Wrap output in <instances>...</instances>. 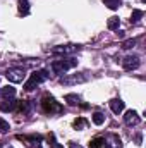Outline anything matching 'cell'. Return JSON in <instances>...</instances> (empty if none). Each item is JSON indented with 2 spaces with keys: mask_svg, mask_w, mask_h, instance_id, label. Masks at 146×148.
<instances>
[{
  "mask_svg": "<svg viewBox=\"0 0 146 148\" xmlns=\"http://www.w3.org/2000/svg\"><path fill=\"white\" fill-rule=\"evenodd\" d=\"M84 81H88V76H86L84 73L71 74V76H64V77H60V84H65V86L77 84V83H84Z\"/></svg>",
  "mask_w": 146,
  "mask_h": 148,
  "instance_id": "5",
  "label": "cell"
},
{
  "mask_svg": "<svg viewBox=\"0 0 146 148\" xmlns=\"http://www.w3.org/2000/svg\"><path fill=\"white\" fill-rule=\"evenodd\" d=\"M46 79H48V71H45V69H41V71H35V73L29 76V81L24 84V90H26V91H31V90H35L36 84L43 83V81H46Z\"/></svg>",
  "mask_w": 146,
  "mask_h": 148,
  "instance_id": "2",
  "label": "cell"
},
{
  "mask_svg": "<svg viewBox=\"0 0 146 148\" xmlns=\"http://www.w3.org/2000/svg\"><path fill=\"white\" fill-rule=\"evenodd\" d=\"M16 109H17V112H28L29 110V103L26 100H19V102H16Z\"/></svg>",
  "mask_w": 146,
  "mask_h": 148,
  "instance_id": "14",
  "label": "cell"
},
{
  "mask_svg": "<svg viewBox=\"0 0 146 148\" xmlns=\"http://www.w3.org/2000/svg\"><path fill=\"white\" fill-rule=\"evenodd\" d=\"M119 24H120V19H119V17H110L108 19V28L110 29H117Z\"/></svg>",
  "mask_w": 146,
  "mask_h": 148,
  "instance_id": "16",
  "label": "cell"
},
{
  "mask_svg": "<svg viewBox=\"0 0 146 148\" xmlns=\"http://www.w3.org/2000/svg\"><path fill=\"white\" fill-rule=\"evenodd\" d=\"M139 17H143V10H134V12H132L131 21H132V23H136V21H139Z\"/></svg>",
  "mask_w": 146,
  "mask_h": 148,
  "instance_id": "20",
  "label": "cell"
},
{
  "mask_svg": "<svg viewBox=\"0 0 146 148\" xmlns=\"http://www.w3.org/2000/svg\"><path fill=\"white\" fill-rule=\"evenodd\" d=\"M81 50V47L79 45H60V47H55L52 52L53 53H74V52H79Z\"/></svg>",
  "mask_w": 146,
  "mask_h": 148,
  "instance_id": "7",
  "label": "cell"
},
{
  "mask_svg": "<svg viewBox=\"0 0 146 148\" xmlns=\"http://www.w3.org/2000/svg\"><path fill=\"white\" fill-rule=\"evenodd\" d=\"M139 57L138 55H127L124 60H122V66H124V69L126 71H134V69H138L139 67Z\"/></svg>",
  "mask_w": 146,
  "mask_h": 148,
  "instance_id": "6",
  "label": "cell"
},
{
  "mask_svg": "<svg viewBox=\"0 0 146 148\" xmlns=\"http://www.w3.org/2000/svg\"><path fill=\"white\" fill-rule=\"evenodd\" d=\"M77 66V60L72 59V57H69V59H62V60H55L53 64H52V71L55 74H64L67 73L69 69H72Z\"/></svg>",
  "mask_w": 146,
  "mask_h": 148,
  "instance_id": "1",
  "label": "cell"
},
{
  "mask_svg": "<svg viewBox=\"0 0 146 148\" xmlns=\"http://www.w3.org/2000/svg\"><path fill=\"white\" fill-rule=\"evenodd\" d=\"M124 102L120 100V98H113V100H110V109L113 114H120V112L124 110Z\"/></svg>",
  "mask_w": 146,
  "mask_h": 148,
  "instance_id": "9",
  "label": "cell"
},
{
  "mask_svg": "<svg viewBox=\"0 0 146 148\" xmlns=\"http://www.w3.org/2000/svg\"><path fill=\"white\" fill-rule=\"evenodd\" d=\"M16 109V100H12V98H5L2 103H0V110L2 112H10V110H14Z\"/></svg>",
  "mask_w": 146,
  "mask_h": 148,
  "instance_id": "10",
  "label": "cell"
},
{
  "mask_svg": "<svg viewBox=\"0 0 146 148\" xmlns=\"http://www.w3.org/2000/svg\"><path fill=\"white\" fill-rule=\"evenodd\" d=\"M71 148H83V147H79V145H76V143H71Z\"/></svg>",
  "mask_w": 146,
  "mask_h": 148,
  "instance_id": "23",
  "label": "cell"
},
{
  "mask_svg": "<svg viewBox=\"0 0 146 148\" xmlns=\"http://www.w3.org/2000/svg\"><path fill=\"white\" fill-rule=\"evenodd\" d=\"M86 126V121L84 119H76L74 121V127H84Z\"/></svg>",
  "mask_w": 146,
  "mask_h": 148,
  "instance_id": "21",
  "label": "cell"
},
{
  "mask_svg": "<svg viewBox=\"0 0 146 148\" xmlns=\"http://www.w3.org/2000/svg\"><path fill=\"white\" fill-rule=\"evenodd\" d=\"M136 45V38H132V40H126L124 43H122V48H126V50H129V48H132Z\"/></svg>",
  "mask_w": 146,
  "mask_h": 148,
  "instance_id": "19",
  "label": "cell"
},
{
  "mask_svg": "<svg viewBox=\"0 0 146 148\" xmlns=\"http://www.w3.org/2000/svg\"><path fill=\"white\" fill-rule=\"evenodd\" d=\"M41 107H43V110L46 112V114L60 112V105H59V103L55 102V98L50 97V95H45V97L41 98Z\"/></svg>",
  "mask_w": 146,
  "mask_h": 148,
  "instance_id": "3",
  "label": "cell"
},
{
  "mask_svg": "<svg viewBox=\"0 0 146 148\" xmlns=\"http://www.w3.org/2000/svg\"><path fill=\"white\" fill-rule=\"evenodd\" d=\"M19 12L23 16H28L29 14V2L28 0H19Z\"/></svg>",
  "mask_w": 146,
  "mask_h": 148,
  "instance_id": "12",
  "label": "cell"
},
{
  "mask_svg": "<svg viewBox=\"0 0 146 148\" xmlns=\"http://www.w3.org/2000/svg\"><path fill=\"white\" fill-rule=\"evenodd\" d=\"M52 148H64L62 145H59V143H52Z\"/></svg>",
  "mask_w": 146,
  "mask_h": 148,
  "instance_id": "22",
  "label": "cell"
},
{
  "mask_svg": "<svg viewBox=\"0 0 146 148\" xmlns=\"http://www.w3.org/2000/svg\"><path fill=\"white\" fill-rule=\"evenodd\" d=\"M65 102H67L69 105H77V103H79V97H77V95H67V97H65Z\"/></svg>",
  "mask_w": 146,
  "mask_h": 148,
  "instance_id": "17",
  "label": "cell"
},
{
  "mask_svg": "<svg viewBox=\"0 0 146 148\" xmlns=\"http://www.w3.org/2000/svg\"><path fill=\"white\" fill-rule=\"evenodd\" d=\"M139 121H141V117L138 115L136 110H127L126 115H124V122L129 124V126H136V124H139Z\"/></svg>",
  "mask_w": 146,
  "mask_h": 148,
  "instance_id": "8",
  "label": "cell"
},
{
  "mask_svg": "<svg viewBox=\"0 0 146 148\" xmlns=\"http://www.w3.org/2000/svg\"><path fill=\"white\" fill-rule=\"evenodd\" d=\"M9 129H10L9 122H7L5 119H2V117H0V133H7Z\"/></svg>",
  "mask_w": 146,
  "mask_h": 148,
  "instance_id": "18",
  "label": "cell"
},
{
  "mask_svg": "<svg viewBox=\"0 0 146 148\" xmlns=\"http://www.w3.org/2000/svg\"><path fill=\"white\" fill-rule=\"evenodd\" d=\"M0 148H2V143H0Z\"/></svg>",
  "mask_w": 146,
  "mask_h": 148,
  "instance_id": "24",
  "label": "cell"
},
{
  "mask_svg": "<svg viewBox=\"0 0 146 148\" xmlns=\"http://www.w3.org/2000/svg\"><path fill=\"white\" fill-rule=\"evenodd\" d=\"M0 95H2L3 98H14V95H16V88L7 84V86L0 88Z\"/></svg>",
  "mask_w": 146,
  "mask_h": 148,
  "instance_id": "11",
  "label": "cell"
},
{
  "mask_svg": "<svg viewBox=\"0 0 146 148\" xmlns=\"http://www.w3.org/2000/svg\"><path fill=\"white\" fill-rule=\"evenodd\" d=\"M93 122H95L96 126H102V124L105 122V115H103L102 112H95V114H93Z\"/></svg>",
  "mask_w": 146,
  "mask_h": 148,
  "instance_id": "15",
  "label": "cell"
},
{
  "mask_svg": "<svg viewBox=\"0 0 146 148\" xmlns=\"http://www.w3.org/2000/svg\"><path fill=\"white\" fill-rule=\"evenodd\" d=\"M103 3H105L108 9L115 10V9H119V7L122 5V0H103Z\"/></svg>",
  "mask_w": 146,
  "mask_h": 148,
  "instance_id": "13",
  "label": "cell"
},
{
  "mask_svg": "<svg viewBox=\"0 0 146 148\" xmlns=\"http://www.w3.org/2000/svg\"><path fill=\"white\" fill-rule=\"evenodd\" d=\"M5 76H7V79L10 83H23L24 77H26V73H24L23 67H12V69H9L5 73Z\"/></svg>",
  "mask_w": 146,
  "mask_h": 148,
  "instance_id": "4",
  "label": "cell"
}]
</instances>
